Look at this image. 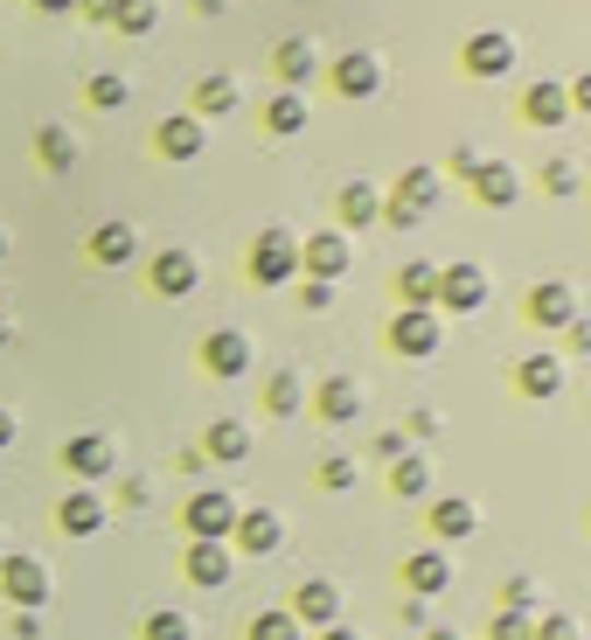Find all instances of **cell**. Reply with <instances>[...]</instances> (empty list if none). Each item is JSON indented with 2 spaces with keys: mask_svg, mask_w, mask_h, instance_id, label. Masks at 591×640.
<instances>
[{
  "mask_svg": "<svg viewBox=\"0 0 591 640\" xmlns=\"http://www.w3.org/2000/svg\"><path fill=\"white\" fill-rule=\"evenodd\" d=\"M293 265H299V244H293V230L264 223V230H258V244H251V272H258V286H285V278H293Z\"/></svg>",
  "mask_w": 591,
  "mask_h": 640,
  "instance_id": "obj_1",
  "label": "cell"
},
{
  "mask_svg": "<svg viewBox=\"0 0 591 640\" xmlns=\"http://www.w3.org/2000/svg\"><path fill=\"white\" fill-rule=\"evenodd\" d=\"M0 598H14L22 613H43V598H49L43 557H0Z\"/></svg>",
  "mask_w": 591,
  "mask_h": 640,
  "instance_id": "obj_2",
  "label": "cell"
},
{
  "mask_svg": "<svg viewBox=\"0 0 591 640\" xmlns=\"http://www.w3.org/2000/svg\"><path fill=\"white\" fill-rule=\"evenodd\" d=\"M231 530H237V501L231 495H216V487H209V495L188 501V536H196V543H223Z\"/></svg>",
  "mask_w": 591,
  "mask_h": 640,
  "instance_id": "obj_3",
  "label": "cell"
},
{
  "mask_svg": "<svg viewBox=\"0 0 591 640\" xmlns=\"http://www.w3.org/2000/svg\"><path fill=\"white\" fill-rule=\"evenodd\" d=\"M432 299H438V307H452V313H473V307L487 299V272H481V265H446Z\"/></svg>",
  "mask_w": 591,
  "mask_h": 640,
  "instance_id": "obj_4",
  "label": "cell"
},
{
  "mask_svg": "<svg viewBox=\"0 0 591 640\" xmlns=\"http://www.w3.org/2000/svg\"><path fill=\"white\" fill-rule=\"evenodd\" d=\"M390 348L397 355H438V320H432V307H404L390 320Z\"/></svg>",
  "mask_w": 591,
  "mask_h": 640,
  "instance_id": "obj_5",
  "label": "cell"
},
{
  "mask_svg": "<svg viewBox=\"0 0 591 640\" xmlns=\"http://www.w3.org/2000/svg\"><path fill=\"white\" fill-rule=\"evenodd\" d=\"M299 265H307L314 278H328V286H334V278L348 272V237H341V230H314L307 244H299Z\"/></svg>",
  "mask_w": 591,
  "mask_h": 640,
  "instance_id": "obj_6",
  "label": "cell"
},
{
  "mask_svg": "<svg viewBox=\"0 0 591 640\" xmlns=\"http://www.w3.org/2000/svg\"><path fill=\"white\" fill-rule=\"evenodd\" d=\"M202 363H209V376H244L251 369V342H244L237 328H216L202 342Z\"/></svg>",
  "mask_w": 591,
  "mask_h": 640,
  "instance_id": "obj_7",
  "label": "cell"
},
{
  "mask_svg": "<svg viewBox=\"0 0 591 640\" xmlns=\"http://www.w3.org/2000/svg\"><path fill=\"white\" fill-rule=\"evenodd\" d=\"M376 84H383V63H376L369 49H348V56L334 63V91H341V98H369Z\"/></svg>",
  "mask_w": 591,
  "mask_h": 640,
  "instance_id": "obj_8",
  "label": "cell"
},
{
  "mask_svg": "<svg viewBox=\"0 0 591 640\" xmlns=\"http://www.w3.org/2000/svg\"><path fill=\"white\" fill-rule=\"evenodd\" d=\"M154 293H167V299H181V293H196V278H202V265H196V251H161L154 258Z\"/></svg>",
  "mask_w": 591,
  "mask_h": 640,
  "instance_id": "obj_9",
  "label": "cell"
},
{
  "mask_svg": "<svg viewBox=\"0 0 591 640\" xmlns=\"http://www.w3.org/2000/svg\"><path fill=\"white\" fill-rule=\"evenodd\" d=\"M293 619H307V627H334V619H341V592L328 585V578H307V585L293 592Z\"/></svg>",
  "mask_w": 591,
  "mask_h": 640,
  "instance_id": "obj_10",
  "label": "cell"
},
{
  "mask_svg": "<svg viewBox=\"0 0 591 640\" xmlns=\"http://www.w3.org/2000/svg\"><path fill=\"white\" fill-rule=\"evenodd\" d=\"M473 195H481L487 210H508V202L522 195V175H515L508 161H481V167H473Z\"/></svg>",
  "mask_w": 591,
  "mask_h": 640,
  "instance_id": "obj_11",
  "label": "cell"
},
{
  "mask_svg": "<svg viewBox=\"0 0 591 640\" xmlns=\"http://www.w3.org/2000/svg\"><path fill=\"white\" fill-rule=\"evenodd\" d=\"M154 146H161L167 161H196V154H202V119H196V111H175V119H161Z\"/></svg>",
  "mask_w": 591,
  "mask_h": 640,
  "instance_id": "obj_12",
  "label": "cell"
},
{
  "mask_svg": "<svg viewBox=\"0 0 591 640\" xmlns=\"http://www.w3.org/2000/svg\"><path fill=\"white\" fill-rule=\"evenodd\" d=\"M237 550H251V557H272L279 543H285V530H279V515L272 508H251V515H237Z\"/></svg>",
  "mask_w": 591,
  "mask_h": 640,
  "instance_id": "obj_13",
  "label": "cell"
},
{
  "mask_svg": "<svg viewBox=\"0 0 591 640\" xmlns=\"http://www.w3.org/2000/svg\"><path fill=\"white\" fill-rule=\"evenodd\" d=\"M508 63H515V43L501 28H487V35H473V43H466V70H473V78H501Z\"/></svg>",
  "mask_w": 591,
  "mask_h": 640,
  "instance_id": "obj_14",
  "label": "cell"
},
{
  "mask_svg": "<svg viewBox=\"0 0 591 640\" xmlns=\"http://www.w3.org/2000/svg\"><path fill=\"white\" fill-rule=\"evenodd\" d=\"M529 320H543V328H570V320H578V299H570L564 278H549V286L529 293Z\"/></svg>",
  "mask_w": 591,
  "mask_h": 640,
  "instance_id": "obj_15",
  "label": "cell"
},
{
  "mask_svg": "<svg viewBox=\"0 0 591 640\" xmlns=\"http://www.w3.org/2000/svg\"><path fill=\"white\" fill-rule=\"evenodd\" d=\"M63 466H70L78 481H98V474H111V439H98V431L70 439V446H63Z\"/></svg>",
  "mask_w": 591,
  "mask_h": 640,
  "instance_id": "obj_16",
  "label": "cell"
},
{
  "mask_svg": "<svg viewBox=\"0 0 591 640\" xmlns=\"http://www.w3.org/2000/svg\"><path fill=\"white\" fill-rule=\"evenodd\" d=\"M56 522H63V536H98L105 530V501L91 495V487H78V495L56 508Z\"/></svg>",
  "mask_w": 591,
  "mask_h": 640,
  "instance_id": "obj_17",
  "label": "cell"
},
{
  "mask_svg": "<svg viewBox=\"0 0 591 640\" xmlns=\"http://www.w3.org/2000/svg\"><path fill=\"white\" fill-rule=\"evenodd\" d=\"M188 585H202V592L231 585V550H223V543H196V550H188Z\"/></svg>",
  "mask_w": 591,
  "mask_h": 640,
  "instance_id": "obj_18",
  "label": "cell"
},
{
  "mask_svg": "<svg viewBox=\"0 0 591 640\" xmlns=\"http://www.w3.org/2000/svg\"><path fill=\"white\" fill-rule=\"evenodd\" d=\"M314 404H320V418H328V425H348L362 411V390L348 383V376H328V383L314 390Z\"/></svg>",
  "mask_w": 591,
  "mask_h": 640,
  "instance_id": "obj_19",
  "label": "cell"
},
{
  "mask_svg": "<svg viewBox=\"0 0 591 640\" xmlns=\"http://www.w3.org/2000/svg\"><path fill=\"white\" fill-rule=\"evenodd\" d=\"M244 453H251V431H244L237 418H216V425H209L202 460H223V466H231V460H244Z\"/></svg>",
  "mask_w": 591,
  "mask_h": 640,
  "instance_id": "obj_20",
  "label": "cell"
},
{
  "mask_svg": "<svg viewBox=\"0 0 591 640\" xmlns=\"http://www.w3.org/2000/svg\"><path fill=\"white\" fill-rule=\"evenodd\" d=\"M132 251H140L132 223H98V230H91V258H98V265H126Z\"/></svg>",
  "mask_w": 591,
  "mask_h": 640,
  "instance_id": "obj_21",
  "label": "cell"
},
{
  "mask_svg": "<svg viewBox=\"0 0 591 640\" xmlns=\"http://www.w3.org/2000/svg\"><path fill=\"white\" fill-rule=\"evenodd\" d=\"M515 383H522L529 398H557V390H564V363H557V355H529V363L515 369Z\"/></svg>",
  "mask_w": 591,
  "mask_h": 640,
  "instance_id": "obj_22",
  "label": "cell"
},
{
  "mask_svg": "<svg viewBox=\"0 0 591 640\" xmlns=\"http://www.w3.org/2000/svg\"><path fill=\"white\" fill-rule=\"evenodd\" d=\"M522 111H529L536 126H564V119H570V91H564V84H529Z\"/></svg>",
  "mask_w": 591,
  "mask_h": 640,
  "instance_id": "obj_23",
  "label": "cell"
},
{
  "mask_svg": "<svg viewBox=\"0 0 591 640\" xmlns=\"http://www.w3.org/2000/svg\"><path fill=\"white\" fill-rule=\"evenodd\" d=\"M272 56H279V78H285V91H299V84L314 78V43H307V35H285V43H279Z\"/></svg>",
  "mask_w": 591,
  "mask_h": 640,
  "instance_id": "obj_24",
  "label": "cell"
},
{
  "mask_svg": "<svg viewBox=\"0 0 591 640\" xmlns=\"http://www.w3.org/2000/svg\"><path fill=\"white\" fill-rule=\"evenodd\" d=\"M404 585L432 598V592H446V585H452V564L438 557V550H425V557H411V564H404Z\"/></svg>",
  "mask_w": 591,
  "mask_h": 640,
  "instance_id": "obj_25",
  "label": "cell"
},
{
  "mask_svg": "<svg viewBox=\"0 0 591 640\" xmlns=\"http://www.w3.org/2000/svg\"><path fill=\"white\" fill-rule=\"evenodd\" d=\"M376 216H383V195H376L369 181H348V188H341V223H355V230H362V223H376Z\"/></svg>",
  "mask_w": 591,
  "mask_h": 640,
  "instance_id": "obj_26",
  "label": "cell"
},
{
  "mask_svg": "<svg viewBox=\"0 0 591 640\" xmlns=\"http://www.w3.org/2000/svg\"><path fill=\"white\" fill-rule=\"evenodd\" d=\"M35 154H43L49 175H63V167L78 161V140H70V126H43V133H35Z\"/></svg>",
  "mask_w": 591,
  "mask_h": 640,
  "instance_id": "obj_27",
  "label": "cell"
},
{
  "mask_svg": "<svg viewBox=\"0 0 591 640\" xmlns=\"http://www.w3.org/2000/svg\"><path fill=\"white\" fill-rule=\"evenodd\" d=\"M264 126H272L279 140H285V133H299V126H307V98H299V91H279V98L264 105Z\"/></svg>",
  "mask_w": 591,
  "mask_h": 640,
  "instance_id": "obj_28",
  "label": "cell"
},
{
  "mask_svg": "<svg viewBox=\"0 0 591 640\" xmlns=\"http://www.w3.org/2000/svg\"><path fill=\"white\" fill-rule=\"evenodd\" d=\"M154 22H161V0H119L111 8V28L119 35H154Z\"/></svg>",
  "mask_w": 591,
  "mask_h": 640,
  "instance_id": "obj_29",
  "label": "cell"
},
{
  "mask_svg": "<svg viewBox=\"0 0 591 640\" xmlns=\"http://www.w3.org/2000/svg\"><path fill=\"white\" fill-rule=\"evenodd\" d=\"M432 530L438 536H473L481 515H473V501H432Z\"/></svg>",
  "mask_w": 591,
  "mask_h": 640,
  "instance_id": "obj_30",
  "label": "cell"
},
{
  "mask_svg": "<svg viewBox=\"0 0 591 640\" xmlns=\"http://www.w3.org/2000/svg\"><path fill=\"white\" fill-rule=\"evenodd\" d=\"M397 293H404V307H432V293H438V265H404V272H397Z\"/></svg>",
  "mask_w": 591,
  "mask_h": 640,
  "instance_id": "obj_31",
  "label": "cell"
},
{
  "mask_svg": "<svg viewBox=\"0 0 591 640\" xmlns=\"http://www.w3.org/2000/svg\"><path fill=\"white\" fill-rule=\"evenodd\" d=\"M202 111H237V78H223V70H216V78H202L196 84V119H202Z\"/></svg>",
  "mask_w": 591,
  "mask_h": 640,
  "instance_id": "obj_32",
  "label": "cell"
},
{
  "mask_svg": "<svg viewBox=\"0 0 591 640\" xmlns=\"http://www.w3.org/2000/svg\"><path fill=\"white\" fill-rule=\"evenodd\" d=\"M390 487H397V495H425V487H432V460L404 453V460H397V474H390Z\"/></svg>",
  "mask_w": 591,
  "mask_h": 640,
  "instance_id": "obj_33",
  "label": "cell"
},
{
  "mask_svg": "<svg viewBox=\"0 0 591 640\" xmlns=\"http://www.w3.org/2000/svg\"><path fill=\"white\" fill-rule=\"evenodd\" d=\"M264 404H272V418H293V411H299V376L279 369L272 383H264Z\"/></svg>",
  "mask_w": 591,
  "mask_h": 640,
  "instance_id": "obj_34",
  "label": "cell"
},
{
  "mask_svg": "<svg viewBox=\"0 0 591 640\" xmlns=\"http://www.w3.org/2000/svg\"><path fill=\"white\" fill-rule=\"evenodd\" d=\"M397 202H411V210H432V202H438V175H432V167H411V175H404V195H397Z\"/></svg>",
  "mask_w": 591,
  "mask_h": 640,
  "instance_id": "obj_35",
  "label": "cell"
},
{
  "mask_svg": "<svg viewBox=\"0 0 591 640\" xmlns=\"http://www.w3.org/2000/svg\"><path fill=\"white\" fill-rule=\"evenodd\" d=\"M251 640H299V619L293 613H258L251 619Z\"/></svg>",
  "mask_w": 591,
  "mask_h": 640,
  "instance_id": "obj_36",
  "label": "cell"
},
{
  "mask_svg": "<svg viewBox=\"0 0 591 640\" xmlns=\"http://www.w3.org/2000/svg\"><path fill=\"white\" fill-rule=\"evenodd\" d=\"M91 105H98V111H119V105H126V78L98 70V78H91Z\"/></svg>",
  "mask_w": 591,
  "mask_h": 640,
  "instance_id": "obj_37",
  "label": "cell"
},
{
  "mask_svg": "<svg viewBox=\"0 0 591 640\" xmlns=\"http://www.w3.org/2000/svg\"><path fill=\"white\" fill-rule=\"evenodd\" d=\"M140 633H146V640H188V619H181V613H146Z\"/></svg>",
  "mask_w": 591,
  "mask_h": 640,
  "instance_id": "obj_38",
  "label": "cell"
},
{
  "mask_svg": "<svg viewBox=\"0 0 591 640\" xmlns=\"http://www.w3.org/2000/svg\"><path fill=\"white\" fill-rule=\"evenodd\" d=\"M543 181H549V195H578V161H549Z\"/></svg>",
  "mask_w": 591,
  "mask_h": 640,
  "instance_id": "obj_39",
  "label": "cell"
},
{
  "mask_svg": "<svg viewBox=\"0 0 591 640\" xmlns=\"http://www.w3.org/2000/svg\"><path fill=\"white\" fill-rule=\"evenodd\" d=\"M494 640H536V619L529 613H501L494 619Z\"/></svg>",
  "mask_w": 591,
  "mask_h": 640,
  "instance_id": "obj_40",
  "label": "cell"
},
{
  "mask_svg": "<svg viewBox=\"0 0 591 640\" xmlns=\"http://www.w3.org/2000/svg\"><path fill=\"white\" fill-rule=\"evenodd\" d=\"M320 481H328L334 495H348V487H355V460H348V453H334L328 466H320Z\"/></svg>",
  "mask_w": 591,
  "mask_h": 640,
  "instance_id": "obj_41",
  "label": "cell"
},
{
  "mask_svg": "<svg viewBox=\"0 0 591 640\" xmlns=\"http://www.w3.org/2000/svg\"><path fill=\"white\" fill-rule=\"evenodd\" d=\"M383 216H390V230H417L425 223V210H411V202H383Z\"/></svg>",
  "mask_w": 591,
  "mask_h": 640,
  "instance_id": "obj_42",
  "label": "cell"
},
{
  "mask_svg": "<svg viewBox=\"0 0 591 640\" xmlns=\"http://www.w3.org/2000/svg\"><path fill=\"white\" fill-rule=\"evenodd\" d=\"M536 640H578V619H564V613H549L543 627H536Z\"/></svg>",
  "mask_w": 591,
  "mask_h": 640,
  "instance_id": "obj_43",
  "label": "cell"
},
{
  "mask_svg": "<svg viewBox=\"0 0 591 640\" xmlns=\"http://www.w3.org/2000/svg\"><path fill=\"white\" fill-rule=\"evenodd\" d=\"M522 606H536V585H529V578H508V613H522Z\"/></svg>",
  "mask_w": 591,
  "mask_h": 640,
  "instance_id": "obj_44",
  "label": "cell"
},
{
  "mask_svg": "<svg viewBox=\"0 0 591 640\" xmlns=\"http://www.w3.org/2000/svg\"><path fill=\"white\" fill-rule=\"evenodd\" d=\"M307 307H314V313L334 307V286H328V278H307Z\"/></svg>",
  "mask_w": 591,
  "mask_h": 640,
  "instance_id": "obj_45",
  "label": "cell"
},
{
  "mask_svg": "<svg viewBox=\"0 0 591 640\" xmlns=\"http://www.w3.org/2000/svg\"><path fill=\"white\" fill-rule=\"evenodd\" d=\"M411 431H417V439H438L446 425H438V411H411Z\"/></svg>",
  "mask_w": 591,
  "mask_h": 640,
  "instance_id": "obj_46",
  "label": "cell"
},
{
  "mask_svg": "<svg viewBox=\"0 0 591 640\" xmlns=\"http://www.w3.org/2000/svg\"><path fill=\"white\" fill-rule=\"evenodd\" d=\"M376 453H383V460H404V453H411L404 431H383V439H376Z\"/></svg>",
  "mask_w": 591,
  "mask_h": 640,
  "instance_id": "obj_47",
  "label": "cell"
},
{
  "mask_svg": "<svg viewBox=\"0 0 591 640\" xmlns=\"http://www.w3.org/2000/svg\"><path fill=\"white\" fill-rule=\"evenodd\" d=\"M78 8L91 14V22H111V8H119V0H78Z\"/></svg>",
  "mask_w": 591,
  "mask_h": 640,
  "instance_id": "obj_48",
  "label": "cell"
},
{
  "mask_svg": "<svg viewBox=\"0 0 591 640\" xmlns=\"http://www.w3.org/2000/svg\"><path fill=\"white\" fill-rule=\"evenodd\" d=\"M8 446H14V418H8V411H0V453H8Z\"/></svg>",
  "mask_w": 591,
  "mask_h": 640,
  "instance_id": "obj_49",
  "label": "cell"
},
{
  "mask_svg": "<svg viewBox=\"0 0 591 640\" xmlns=\"http://www.w3.org/2000/svg\"><path fill=\"white\" fill-rule=\"evenodd\" d=\"M35 8H43V14H70V8H78V0H35Z\"/></svg>",
  "mask_w": 591,
  "mask_h": 640,
  "instance_id": "obj_50",
  "label": "cell"
},
{
  "mask_svg": "<svg viewBox=\"0 0 591 640\" xmlns=\"http://www.w3.org/2000/svg\"><path fill=\"white\" fill-rule=\"evenodd\" d=\"M320 640H362V633H348V627H328V633H320Z\"/></svg>",
  "mask_w": 591,
  "mask_h": 640,
  "instance_id": "obj_51",
  "label": "cell"
},
{
  "mask_svg": "<svg viewBox=\"0 0 591 640\" xmlns=\"http://www.w3.org/2000/svg\"><path fill=\"white\" fill-rule=\"evenodd\" d=\"M14 342V320H0V348H8Z\"/></svg>",
  "mask_w": 591,
  "mask_h": 640,
  "instance_id": "obj_52",
  "label": "cell"
},
{
  "mask_svg": "<svg viewBox=\"0 0 591 640\" xmlns=\"http://www.w3.org/2000/svg\"><path fill=\"white\" fill-rule=\"evenodd\" d=\"M432 640H460V633H452V627H438V633H432Z\"/></svg>",
  "mask_w": 591,
  "mask_h": 640,
  "instance_id": "obj_53",
  "label": "cell"
},
{
  "mask_svg": "<svg viewBox=\"0 0 591 640\" xmlns=\"http://www.w3.org/2000/svg\"><path fill=\"white\" fill-rule=\"evenodd\" d=\"M0 258H8V230H0Z\"/></svg>",
  "mask_w": 591,
  "mask_h": 640,
  "instance_id": "obj_54",
  "label": "cell"
}]
</instances>
